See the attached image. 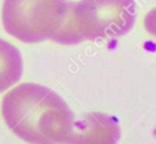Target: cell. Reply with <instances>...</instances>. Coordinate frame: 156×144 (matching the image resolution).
<instances>
[{
    "instance_id": "cell-1",
    "label": "cell",
    "mask_w": 156,
    "mask_h": 144,
    "mask_svg": "<svg viewBox=\"0 0 156 144\" xmlns=\"http://www.w3.org/2000/svg\"><path fill=\"white\" fill-rule=\"evenodd\" d=\"M1 115L10 131L29 144H65L74 121L68 104L38 83H21L7 92Z\"/></svg>"
},
{
    "instance_id": "cell-2",
    "label": "cell",
    "mask_w": 156,
    "mask_h": 144,
    "mask_svg": "<svg viewBox=\"0 0 156 144\" xmlns=\"http://www.w3.org/2000/svg\"><path fill=\"white\" fill-rule=\"evenodd\" d=\"M136 20L135 0L69 1L63 26L52 39L62 45L113 39L132 31Z\"/></svg>"
},
{
    "instance_id": "cell-3",
    "label": "cell",
    "mask_w": 156,
    "mask_h": 144,
    "mask_svg": "<svg viewBox=\"0 0 156 144\" xmlns=\"http://www.w3.org/2000/svg\"><path fill=\"white\" fill-rule=\"evenodd\" d=\"M68 5V0H4V29L22 43L52 40L63 26Z\"/></svg>"
},
{
    "instance_id": "cell-4",
    "label": "cell",
    "mask_w": 156,
    "mask_h": 144,
    "mask_svg": "<svg viewBox=\"0 0 156 144\" xmlns=\"http://www.w3.org/2000/svg\"><path fill=\"white\" fill-rule=\"evenodd\" d=\"M121 127L113 116L104 112H88L74 118L65 144H117Z\"/></svg>"
},
{
    "instance_id": "cell-5",
    "label": "cell",
    "mask_w": 156,
    "mask_h": 144,
    "mask_svg": "<svg viewBox=\"0 0 156 144\" xmlns=\"http://www.w3.org/2000/svg\"><path fill=\"white\" fill-rule=\"evenodd\" d=\"M23 74L22 55L17 46L0 38V93L20 82Z\"/></svg>"
},
{
    "instance_id": "cell-6",
    "label": "cell",
    "mask_w": 156,
    "mask_h": 144,
    "mask_svg": "<svg viewBox=\"0 0 156 144\" xmlns=\"http://www.w3.org/2000/svg\"><path fill=\"white\" fill-rule=\"evenodd\" d=\"M144 28L149 34L156 38V7L151 9L144 17Z\"/></svg>"
}]
</instances>
